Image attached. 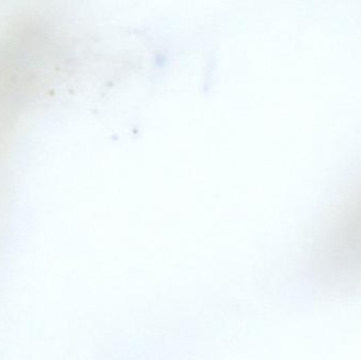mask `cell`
<instances>
[{
    "label": "cell",
    "instance_id": "obj_1",
    "mask_svg": "<svg viewBox=\"0 0 361 360\" xmlns=\"http://www.w3.org/2000/svg\"><path fill=\"white\" fill-rule=\"evenodd\" d=\"M311 274L326 293L361 290V177L322 226L312 251Z\"/></svg>",
    "mask_w": 361,
    "mask_h": 360
}]
</instances>
